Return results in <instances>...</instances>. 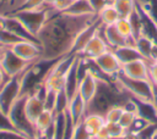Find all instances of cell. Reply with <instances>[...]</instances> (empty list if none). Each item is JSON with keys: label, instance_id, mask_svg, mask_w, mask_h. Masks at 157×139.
<instances>
[{"label": "cell", "instance_id": "26", "mask_svg": "<svg viewBox=\"0 0 157 139\" xmlns=\"http://www.w3.org/2000/svg\"><path fill=\"white\" fill-rule=\"evenodd\" d=\"M105 129L109 138H121L126 133V129L119 122H105Z\"/></svg>", "mask_w": 157, "mask_h": 139}, {"label": "cell", "instance_id": "33", "mask_svg": "<svg viewBox=\"0 0 157 139\" xmlns=\"http://www.w3.org/2000/svg\"><path fill=\"white\" fill-rule=\"evenodd\" d=\"M113 1H114V0H88L92 11H93L96 15H97L103 7H105L107 5H113Z\"/></svg>", "mask_w": 157, "mask_h": 139}, {"label": "cell", "instance_id": "27", "mask_svg": "<svg viewBox=\"0 0 157 139\" xmlns=\"http://www.w3.org/2000/svg\"><path fill=\"white\" fill-rule=\"evenodd\" d=\"M136 118H137V113L135 111L125 110L124 109V111H123V113H121V116L119 118V123H120V126H123V128H125L126 130H129Z\"/></svg>", "mask_w": 157, "mask_h": 139}, {"label": "cell", "instance_id": "42", "mask_svg": "<svg viewBox=\"0 0 157 139\" xmlns=\"http://www.w3.org/2000/svg\"><path fill=\"white\" fill-rule=\"evenodd\" d=\"M155 61H156V62H157V59H156V60H155Z\"/></svg>", "mask_w": 157, "mask_h": 139}, {"label": "cell", "instance_id": "34", "mask_svg": "<svg viewBox=\"0 0 157 139\" xmlns=\"http://www.w3.org/2000/svg\"><path fill=\"white\" fill-rule=\"evenodd\" d=\"M148 76H150V82L153 85H157V62H148Z\"/></svg>", "mask_w": 157, "mask_h": 139}, {"label": "cell", "instance_id": "5", "mask_svg": "<svg viewBox=\"0 0 157 139\" xmlns=\"http://www.w3.org/2000/svg\"><path fill=\"white\" fill-rule=\"evenodd\" d=\"M26 96H27V94H22L18 98V100L12 106V109H11V111L9 113V117L11 119L13 127L18 132H21L22 134L27 135L31 139H37L38 134H37V129L34 127V123H32L28 119V117L26 115V111H25Z\"/></svg>", "mask_w": 157, "mask_h": 139}, {"label": "cell", "instance_id": "22", "mask_svg": "<svg viewBox=\"0 0 157 139\" xmlns=\"http://www.w3.org/2000/svg\"><path fill=\"white\" fill-rule=\"evenodd\" d=\"M97 17L99 20V22L103 26H108V24H114L120 17L117 12V10L114 9L113 5H107L105 7H103L98 13Z\"/></svg>", "mask_w": 157, "mask_h": 139}, {"label": "cell", "instance_id": "36", "mask_svg": "<svg viewBox=\"0 0 157 139\" xmlns=\"http://www.w3.org/2000/svg\"><path fill=\"white\" fill-rule=\"evenodd\" d=\"M153 85V84H152ZM152 105L157 112V85H153V98H152Z\"/></svg>", "mask_w": 157, "mask_h": 139}, {"label": "cell", "instance_id": "18", "mask_svg": "<svg viewBox=\"0 0 157 139\" xmlns=\"http://www.w3.org/2000/svg\"><path fill=\"white\" fill-rule=\"evenodd\" d=\"M82 124H83L85 129L87 130V133L93 139L96 137V134L104 127L105 119H104V117L102 115H98V113H87L82 118Z\"/></svg>", "mask_w": 157, "mask_h": 139}, {"label": "cell", "instance_id": "16", "mask_svg": "<svg viewBox=\"0 0 157 139\" xmlns=\"http://www.w3.org/2000/svg\"><path fill=\"white\" fill-rule=\"evenodd\" d=\"M101 33L103 35V38L105 39V41L108 43L110 49L129 44L128 40L119 33V30L117 29L115 24H108V26H102L101 28Z\"/></svg>", "mask_w": 157, "mask_h": 139}, {"label": "cell", "instance_id": "28", "mask_svg": "<svg viewBox=\"0 0 157 139\" xmlns=\"http://www.w3.org/2000/svg\"><path fill=\"white\" fill-rule=\"evenodd\" d=\"M56 95H58L56 90L45 87V95H44V99H43L45 110H50V111L54 112V107H55V102H56Z\"/></svg>", "mask_w": 157, "mask_h": 139}, {"label": "cell", "instance_id": "25", "mask_svg": "<svg viewBox=\"0 0 157 139\" xmlns=\"http://www.w3.org/2000/svg\"><path fill=\"white\" fill-rule=\"evenodd\" d=\"M69 101L70 99L67 98L65 90H59L58 91V95H56V102H55V107H54V113H61V112H65L69 107Z\"/></svg>", "mask_w": 157, "mask_h": 139}, {"label": "cell", "instance_id": "24", "mask_svg": "<svg viewBox=\"0 0 157 139\" xmlns=\"http://www.w3.org/2000/svg\"><path fill=\"white\" fill-rule=\"evenodd\" d=\"M65 112L55 115V119H54V123H53V138L52 139H64V135H65V121H66Z\"/></svg>", "mask_w": 157, "mask_h": 139}, {"label": "cell", "instance_id": "1", "mask_svg": "<svg viewBox=\"0 0 157 139\" xmlns=\"http://www.w3.org/2000/svg\"><path fill=\"white\" fill-rule=\"evenodd\" d=\"M97 20L98 17L96 13L72 16L64 12H56L52 9L49 18L37 34V40L42 50L40 60L55 61L71 55L78 33Z\"/></svg>", "mask_w": 157, "mask_h": 139}, {"label": "cell", "instance_id": "20", "mask_svg": "<svg viewBox=\"0 0 157 139\" xmlns=\"http://www.w3.org/2000/svg\"><path fill=\"white\" fill-rule=\"evenodd\" d=\"M113 6L120 18H128L137 7L136 0H114Z\"/></svg>", "mask_w": 157, "mask_h": 139}, {"label": "cell", "instance_id": "2", "mask_svg": "<svg viewBox=\"0 0 157 139\" xmlns=\"http://www.w3.org/2000/svg\"><path fill=\"white\" fill-rule=\"evenodd\" d=\"M94 73L98 77V84H97V90L93 95V98L90 100V102H87V107H86V115L87 113H98L104 116L105 112L115 106V105H121L124 106V104L131 98L121 87L118 85V83L114 80V78L112 79H107V77L102 73H97L94 71Z\"/></svg>", "mask_w": 157, "mask_h": 139}, {"label": "cell", "instance_id": "11", "mask_svg": "<svg viewBox=\"0 0 157 139\" xmlns=\"http://www.w3.org/2000/svg\"><path fill=\"white\" fill-rule=\"evenodd\" d=\"M80 63L81 57L78 55H75L69 70L65 74V85L64 90L69 99H71L77 91H78V83H80Z\"/></svg>", "mask_w": 157, "mask_h": 139}, {"label": "cell", "instance_id": "41", "mask_svg": "<svg viewBox=\"0 0 157 139\" xmlns=\"http://www.w3.org/2000/svg\"><path fill=\"white\" fill-rule=\"evenodd\" d=\"M108 139H124V137H121V138H108Z\"/></svg>", "mask_w": 157, "mask_h": 139}, {"label": "cell", "instance_id": "14", "mask_svg": "<svg viewBox=\"0 0 157 139\" xmlns=\"http://www.w3.org/2000/svg\"><path fill=\"white\" fill-rule=\"evenodd\" d=\"M45 110L43 99L39 98L36 94H27L26 100H25V111L28 117V119L34 123L38 116Z\"/></svg>", "mask_w": 157, "mask_h": 139}, {"label": "cell", "instance_id": "3", "mask_svg": "<svg viewBox=\"0 0 157 139\" xmlns=\"http://www.w3.org/2000/svg\"><path fill=\"white\" fill-rule=\"evenodd\" d=\"M114 80L118 83L119 87H121L132 99L145 102H152L153 98V85L150 80L146 79H132L126 76H124L121 72H119Z\"/></svg>", "mask_w": 157, "mask_h": 139}, {"label": "cell", "instance_id": "37", "mask_svg": "<svg viewBox=\"0 0 157 139\" xmlns=\"http://www.w3.org/2000/svg\"><path fill=\"white\" fill-rule=\"evenodd\" d=\"M6 79H7V76L5 74V72L1 70V67H0V88L4 85V83L6 82Z\"/></svg>", "mask_w": 157, "mask_h": 139}, {"label": "cell", "instance_id": "9", "mask_svg": "<svg viewBox=\"0 0 157 139\" xmlns=\"http://www.w3.org/2000/svg\"><path fill=\"white\" fill-rule=\"evenodd\" d=\"M18 57H21L22 60L27 61V62H36L38 60H40V46L38 43L36 41H31V40H20L17 43H15L12 46H9Z\"/></svg>", "mask_w": 157, "mask_h": 139}, {"label": "cell", "instance_id": "44", "mask_svg": "<svg viewBox=\"0 0 157 139\" xmlns=\"http://www.w3.org/2000/svg\"><path fill=\"white\" fill-rule=\"evenodd\" d=\"M0 51H1V50H0Z\"/></svg>", "mask_w": 157, "mask_h": 139}, {"label": "cell", "instance_id": "6", "mask_svg": "<svg viewBox=\"0 0 157 139\" xmlns=\"http://www.w3.org/2000/svg\"><path fill=\"white\" fill-rule=\"evenodd\" d=\"M22 74L10 77L0 88V110L9 115L15 102L22 95Z\"/></svg>", "mask_w": 157, "mask_h": 139}, {"label": "cell", "instance_id": "15", "mask_svg": "<svg viewBox=\"0 0 157 139\" xmlns=\"http://www.w3.org/2000/svg\"><path fill=\"white\" fill-rule=\"evenodd\" d=\"M86 107L87 104L86 101L82 99V96L80 95V93L77 91L69 101V107H67V112L71 116V119L75 124H77L78 122L82 121V118L86 115Z\"/></svg>", "mask_w": 157, "mask_h": 139}, {"label": "cell", "instance_id": "21", "mask_svg": "<svg viewBox=\"0 0 157 139\" xmlns=\"http://www.w3.org/2000/svg\"><path fill=\"white\" fill-rule=\"evenodd\" d=\"M54 119H55V113L50 110H44L39 116L38 118L36 119L34 122V127L37 129V134L39 135L42 132H44L45 129H48L50 126H53L54 123ZM38 138V137H37Z\"/></svg>", "mask_w": 157, "mask_h": 139}, {"label": "cell", "instance_id": "38", "mask_svg": "<svg viewBox=\"0 0 157 139\" xmlns=\"http://www.w3.org/2000/svg\"><path fill=\"white\" fill-rule=\"evenodd\" d=\"M56 1H58V0H45V5L49 6V7H52Z\"/></svg>", "mask_w": 157, "mask_h": 139}, {"label": "cell", "instance_id": "35", "mask_svg": "<svg viewBox=\"0 0 157 139\" xmlns=\"http://www.w3.org/2000/svg\"><path fill=\"white\" fill-rule=\"evenodd\" d=\"M11 0H0V15H6L10 9Z\"/></svg>", "mask_w": 157, "mask_h": 139}, {"label": "cell", "instance_id": "29", "mask_svg": "<svg viewBox=\"0 0 157 139\" xmlns=\"http://www.w3.org/2000/svg\"><path fill=\"white\" fill-rule=\"evenodd\" d=\"M123 111H124V106H121V105H115V106L110 107V109L105 112V115H104L103 117H104L105 122H119V118H120Z\"/></svg>", "mask_w": 157, "mask_h": 139}, {"label": "cell", "instance_id": "30", "mask_svg": "<svg viewBox=\"0 0 157 139\" xmlns=\"http://www.w3.org/2000/svg\"><path fill=\"white\" fill-rule=\"evenodd\" d=\"M72 139H92L91 135L87 133V130L85 129L83 124H82V121L78 122L76 126H75V129H74V134H72Z\"/></svg>", "mask_w": 157, "mask_h": 139}, {"label": "cell", "instance_id": "10", "mask_svg": "<svg viewBox=\"0 0 157 139\" xmlns=\"http://www.w3.org/2000/svg\"><path fill=\"white\" fill-rule=\"evenodd\" d=\"M102 28V27H101ZM110 50L108 43L105 41V39L103 38L102 33H101V29L92 37V39L87 43V45L83 48V50L81 51V54L78 55L80 57L85 59V60H94L96 57L101 56L102 54H104L105 51Z\"/></svg>", "mask_w": 157, "mask_h": 139}, {"label": "cell", "instance_id": "12", "mask_svg": "<svg viewBox=\"0 0 157 139\" xmlns=\"http://www.w3.org/2000/svg\"><path fill=\"white\" fill-rule=\"evenodd\" d=\"M124 76L132 79H146L150 80L148 76V62L145 59H139L125 65H121V71Z\"/></svg>", "mask_w": 157, "mask_h": 139}, {"label": "cell", "instance_id": "17", "mask_svg": "<svg viewBox=\"0 0 157 139\" xmlns=\"http://www.w3.org/2000/svg\"><path fill=\"white\" fill-rule=\"evenodd\" d=\"M110 50L114 52V55L117 56V59L119 60V62L121 65H125L128 62L142 59L139 50L132 44H125V45H121V46H118V48H114Z\"/></svg>", "mask_w": 157, "mask_h": 139}, {"label": "cell", "instance_id": "4", "mask_svg": "<svg viewBox=\"0 0 157 139\" xmlns=\"http://www.w3.org/2000/svg\"><path fill=\"white\" fill-rule=\"evenodd\" d=\"M50 13H52V7L44 6L36 10H17L7 15H12L13 17H16L23 24V27L32 35L37 38V34L39 33V30L49 18Z\"/></svg>", "mask_w": 157, "mask_h": 139}, {"label": "cell", "instance_id": "40", "mask_svg": "<svg viewBox=\"0 0 157 139\" xmlns=\"http://www.w3.org/2000/svg\"><path fill=\"white\" fill-rule=\"evenodd\" d=\"M4 48H5V45H2V44H1V43H0V50H2V49H4Z\"/></svg>", "mask_w": 157, "mask_h": 139}, {"label": "cell", "instance_id": "32", "mask_svg": "<svg viewBox=\"0 0 157 139\" xmlns=\"http://www.w3.org/2000/svg\"><path fill=\"white\" fill-rule=\"evenodd\" d=\"M17 130L15 127H13V124H12V122H11V119H10V117H9V115H6V113H4L1 110H0V130Z\"/></svg>", "mask_w": 157, "mask_h": 139}, {"label": "cell", "instance_id": "31", "mask_svg": "<svg viewBox=\"0 0 157 139\" xmlns=\"http://www.w3.org/2000/svg\"><path fill=\"white\" fill-rule=\"evenodd\" d=\"M0 139H31L18 130H0Z\"/></svg>", "mask_w": 157, "mask_h": 139}, {"label": "cell", "instance_id": "23", "mask_svg": "<svg viewBox=\"0 0 157 139\" xmlns=\"http://www.w3.org/2000/svg\"><path fill=\"white\" fill-rule=\"evenodd\" d=\"M114 24H115L117 29L119 30V33L128 40V43L135 45V37H134L132 28H131L129 20L128 18H119Z\"/></svg>", "mask_w": 157, "mask_h": 139}, {"label": "cell", "instance_id": "43", "mask_svg": "<svg viewBox=\"0 0 157 139\" xmlns=\"http://www.w3.org/2000/svg\"><path fill=\"white\" fill-rule=\"evenodd\" d=\"M136 1H139V0H136Z\"/></svg>", "mask_w": 157, "mask_h": 139}, {"label": "cell", "instance_id": "19", "mask_svg": "<svg viewBox=\"0 0 157 139\" xmlns=\"http://www.w3.org/2000/svg\"><path fill=\"white\" fill-rule=\"evenodd\" d=\"M64 13L72 15V16H85V15H92L94 13L91 9V5L88 0H74L72 4L69 6Z\"/></svg>", "mask_w": 157, "mask_h": 139}, {"label": "cell", "instance_id": "13", "mask_svg": "<svg viewBox=\"0 0 157 139\" xmlns=\"http://www.w3.org/2000/svg\"><path fill=\"white\" fill-rule=\"evenodd\" d=\"M103 24L99 22V20H97L96 22L91 23L90 26H87L86 28H83L78 35L76 37V40L74 43V46H72V51H71V55H80L81 51L83 50V48L87 45V43L92 39V37L101 29Z\"/></svg>", "mask_w": 157, "mask_h": 139}, {"label": "cell", "instance_id": "7", "mask_svg": "<svg viewBox=\"0 0 157 139\" xmlns=\"http://www.w3.org/2000/svg\"><path fill=\"white\" fill-rule=\"evenodd\" d=\"M31 63L33 62H27L22 60L9 46H5L0 51V67L5 72L7 78L23 73L31 66Z\"/></svg>", "mask_w": 157, "mask_h": 139}, {"label": "cell", "instance_id": "8", "mask_svg": "<svg viewBox=\"0 0 157 139\" xmlns=\"http://www.w3.org/2000/svg\"><path fill=\"white\" fill-rule=\"evenodd\" d=\"M91 62L102 74L109 78H114L121 71V63L119 62V60L117 59V56L112 50L105 51L104 54L96 57Z\"/></svg>", "mask_w": 157, "mask_h": 139}, {"label": "cell", "instance_id": "39", "mask_svg": "<svg viewBox=\"0 0 157 139\" xmlns=\"http://www.w3.org/2000/svg\"><path fill=\"white\" fill-rule=\"evenodd\" d=\"M150 139H157V126H156V128L153 129L152 135H151V138H150Z\"/></svg>", "mask_w": 157, "mask_h": 139}]
</instances>
